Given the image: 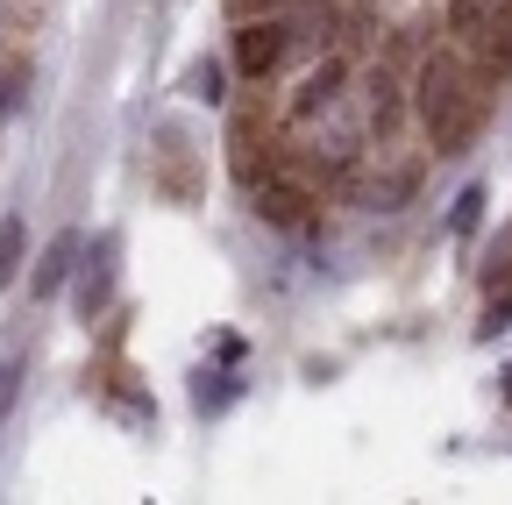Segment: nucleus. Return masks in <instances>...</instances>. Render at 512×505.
I'll use <instances>...</instances> for the list:
<instances>
[{"label":"nucleus","mask_w":512,"mask_h":505,"mask_svg":"<svg viewBox=\"0 0 512 505\" xmlns=\"http://www.w3.org/2000/svg\"><path fill=\"white\" fill-rule=\"evenodd\" d=\"M420 121H427V136L441 150H463L470 129H477V93L463 79L456 57H427V72H420Z\"/></svg>","instance_id":"1"},{"label":"nucleus","mask_w":512,"mask_h":505,"mask_svg":"<svg viewBox=\"0 0 512 505\" xmlns=\"http://www.w3.org/2000/svg\"><path fill=\"white\" fill-rule=\"evenodd\" d=\"M114 257H121V242H114V235H100V242H93V257L79 264V313H86V321L114 299Z\"/></svg>","instance_id":"2"},{"label":"nucleus","mask_w":512,"mask_h":505,"mask_svg":"<svg viewBox=\"0 0 512 505\" xmlns=\"http://www.w3.org/2000/svg\"><path fill=\"white\" fill-rule=\"evenodd\" d=\"M278 57H285V29H278V22H242V29H235V65H242L249 79H264Z\"/></svg>","instance_id":"3"},{"label":"nucleus","mask_w":512,"mask_h":505,"mask_svg":"<svg viewBox=\"0 0 512 505\" xmlns=\"http://www.w3.org/2000/svg\"><path fill=\"white\" fill-rule=\"evenodd\" d=\"M72 264H79V235H57V242L43 249V264H36V299H50L64 278H72Z\"/></svg>","instance_id":"4"},{"label":"nucleus","mask_w":512,"mask_h":505,"mask_svg":"<svg viewBox=\"0 0 512 505\" xmlns=\"http://www.w3.org/2000/svg\"><path fill=\"white\" fill-rule=\"evenodd\" d=\"M256 214H264L271 228H299L306 221V193L299 185H264V193H256Z\"/></svg>","instance_id":"5"},{"label":"nucleus","mask_w":512,"mask_h":505,"mask_svg":"<svg viewBox=\"0 0 512 505\" xmlns=\"http://www.w3.org/2000/svg\"><path fill=\"white\" fill-rule=\"evenodd\" d=\"M22 221H0V292H8L15 285V271H22Z\"/></svg>","instance_id":"6"},{"label":"nucleus","mask_w":512,"mask_h":505,"mask_svg":"<svg viewBox=\"0 0 512 505\" xmlns=\"http://www.w3.org/2000/svg\"><path fill=\"white\" fill-rule=\"evenodd\" d=\"M335 86H342V65H320L306 86H299V114H313V107H328L335 100Z\"/></svg>","instance_id":"7"},{"label":"nucleus","mask_w":512,"mask_h":505,"mask_svg":"<svg viewBox=\"0 0 512 505\" xmlns=\"http://www.w3.org/2000/svg\"><path fill=\"white\" fill-rule=\"evenodd\" d=\"M192 399H200V413H221V406L235 399V385H228V377H221V370H207V377H200V385H192Z\"/></svg>","instance_id":"8"},{"label":"nucleus","mask_w":512,"mask_h":505,"mask_svg":"<svg viewBox=\"0 0 512 505\" xmlns=\"http://www.w3.org/2000/svg\"><path fill=\"white\" fill-rule=\"evenodd\" d=\"M15 392H22V349H8V356H0V420L15 413Z\"/></svg>","instance_id":"9"},{"label":"nucleus","mask_w":512,"mask_h":505,"mask_svg":"<svg viewBox=\"0 0 512 505\" xmlns=\"http://www.w3.org/2000/svg\"><path fill=\"white\" fill-rule=\"evenodd\" d=\"M22 86H29L22 65H0V114H15V107H22Z\"/></svg>","instance_id":"10"},{"label":"nucleus","mask_w":512,"mask_h":505,"mask_svg":"<svg viewBox=\"0 0 512 505\" xmlns=\"http://www.w3.org/2000/svg\"><path fill=\"white\" fill-rule=\"evenodd\" d=\"M192 100H221V65H192Z\"/></svg>","instance_id":"11"},{"label":"nucleus","mask_w":512,"mask_h":505,"mask_svg":"<svg viewBox=\"0 0 512 505\" xmlns=\"http://www.w3.org/2000/svg\"><path fill=\"white\" fill-rule=\"evenodd\" d=\"M477 214H484V193H477V185H470V193L456 200V235H470V228H477Z\"/></svg>","instance_id":"12"},{"label":"nucleus","mask_w":512,"mask_h":505,"mask_svg":"<svg viewBox=\"0 0 512 505\" xmlns=\"http://www.w3.org/2000/svg\"><path fill=\"white\" fill-rule=\"evenodd\" d=\"M505 328H512V299H498V306L484 313V342H491V335H505Z\"/></svg>","instance_id":"13"},{"label":"nucleus","mask_w":512,"mask_h":505,"mask_svg":"<svg viewBox=\"0 0 512 505\" xmlns=\"http://www.w3.org/2000/svg\"><path fill=\"white\" fill-rule=\"evenodd\" d=\"M505 406H512V370H505Z\"/></svg>","instance_id":"14"}]
</instances>
